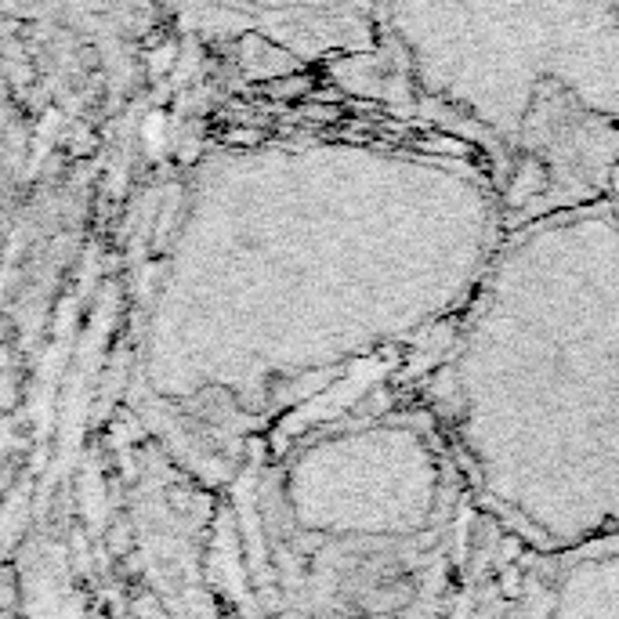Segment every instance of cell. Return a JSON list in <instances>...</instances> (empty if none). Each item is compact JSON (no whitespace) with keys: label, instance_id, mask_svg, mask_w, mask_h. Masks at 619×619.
<instances>
[{"label":"cell","instance_id":"6da1fadb","mask_svg":"<svg viewBox=\"0 0 619 619\" xmlns=\"http://www.w3.org/2000/svg\"><path fill=\"white\" fill-rule=\"evenodd\" d=\"M413 84L540 174L612 200L616 0H381Z\"/></svg>","mask_w":619,"mask_h":619},{"label":"cell","instance_id":"7a4b0ae2","mask_svg":"<svg viewBox=\"0 0 619 619\" xmlns=\"http://www.w3.org/2000/svg\"><path fill=\"white\" fill-rule=\"evenodd\" d=\"M258 11H341L355 0H239Z\"/></svg>","mask_w":619,"mask_h":619}]
</instances>
